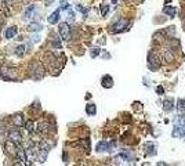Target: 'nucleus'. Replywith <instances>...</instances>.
<instances>
[{
	"mask_svg": "<svg viewBox=\"0 0 185 166\" xmlns=\"http://www.w3.org/2000/svg\"><path fill=\"white\" fill-rule=\"evenodd\" d=\"M148 67L152 71H156L160 68V57L155 51L148 53Z\"/></svg>",
	"mask_w": 185,
	"mask_h": 166,
	"instance_id": "f257e3e1",
	"label": "nucleus"
},
{
	"mask_svg": "<svg viewBox=\"0 0 185 166\" xmlns=\"http://www.w3.org/2000/svg\"><path fill=\"white\" fill-rule=\"evenodd\" d=\"M0 78L4 81H17V72L14 68H0Z\"/></svg>",
	"mask_w": 185,
	"mask_h": 166,
	"instance_id": "f03ea898",
	"label": "nucleus"
},
{
	"mask_svg": "<svg viewBox=\"0 0 185 166\" xmlns=\"http://www.w3.org/2000/svg\"><path fill=\"white\" fill-rule=\"evenodd\" d=\"M4 150H6V154H8V155H11V156H15L17 151H18V145L8 138V140L4 141Z\"/></svg>",
	"mask_w": 185,
	"mask_h": 166,
	"instance_id": "7ed1b4c3",
	"label": "nucleus"
},
{
	"mask_svg": "<svg viewBox=\"0 0 185 166\" xmlns=\"http://www.w3.org/2000/svg\"><path fill=\"white\" fill-rule=\"evenodd\" d=\"M59 35H61V37L64 40H69L71 39V26L68 25L67 22H61L59 24Z\"/></svg>",
	"mask_w": 185,
	"mask_h": 166,
	"instance_id": "20e7f679",
	"label": "nucleus"
},
{
	"mask_svg": "<svg viewBox=\"0 0 185 166\" xmlns=\"http://www.w3.org/2000/svg\"><path fill=\"white\" fill-rule=\"evenodd\" d=\"M129 24V21H127L126 18H122V20H119L118 22L115 24V25L112 26V32L113 33H120V32H123V31H126V25Z\"/></svg>",
	"mask_w": 185,
	"mask_h": 166,
	"instance_id": "39448f33",
	"label": "nucleus"
},
{
	"mask_svg": "<svg viewBox=\"0 0 185 166\" xmlns=\"http://www.w3.org/2000/svg\"><path fill=\"white\" fill-rule=\"evenodd\" d=\"M113 145H115V143H108V141L102 140L100 141V143L97 144V147H95V150H97V152H104V151H112Z\"/></svg>",
	"mask_w": 185,
	"mask_h": 166,
	"instance_id": "423d86ee",
	"label": "nucleus"
},
{
	"mask_svg": "<svg viewBox=\"0 0 185 166\" xmlns=\"http://www.w3.org/2000/svg\"><path fill=\"white\" fill-rule=\"evenodd\" d=\"M8 138H10L11 141H14L15 144L22 143V134H21L19 130H11V132L8 133Z\"/></svg>",
	"mask_w": 185,
	"mask_h": 166,
	"instance_id": "0eeeda50",
	"label": "nucleus"
},
{
	"mask_svg": "<svg viewBox=\"0 0 185 166\" xmlns=\"http://www.w3.org/2000/svg\"><path fill=\"white\" fill-rule=\"evenodd\" d=\"M17 32H18L17 26H10V28L6 29V32H4V37H6V39H13V37H15Z\"/></svg>",
	"mask_w": 185,
	"mask_h": 166,
	"instance_id": "6e6552de",
	"label": "nucleus"
},
{
	"mask_svg": "<svg viewBox=\"0 0 185 166\" xmlns=\"http://www.w3.org/2000/svg\"><path fill=\"white\" fill-rule=\"evenodd\" d=\"M59 14H61V8L55 10L54 13H53L49 17V24H51V25H55V24L59 21Z\"/></svg>",
	"mask_w": 185,
	"mask_h": 166,
	"instance_id": "1a4fd4ad",
	"label": "nucleus"
},
{
	"mask_svg": "<svg viewBox=\"0 0 185 166\" xmlns=\"http://www.w3.org/2000/svg\"><path fill=\"white\" fill-rule=\"evenodd\" d=\"M13 123L15 124L17 127H22V124L25 123V120H24V115L22 114H15L13 116Z\"/></svg>",
	"mask_w": 185,
	"mask_h": 166,
	"instance_id": "9d476101",
	"label": "nucleus"
},
{
	"mask_svg": "<svg viewBox=\"0 0 185 166\" xmlns=\"http://www.w3.org/2000/svg\"><path fill=\"white\" fill-rule=\"evenodd\" d=\"M101 82H102L101 85H102L105 89H111L112 86H113V79H112L109 75H105V76H104L102 81H101Z\"/></svg>",
	"mask_w": 185,
	"mask_h": 166,
	"instance_id": "9b49d317",
	"label": "nucleus"
},
{
	"mask_svg": "<svg viewBox=\"0 0 185 166\" xmlns=\"http://www.w3.org/2000/svg\"><path fill=\"white\" fill-rule=\"evenodd\" d=\"M41 24H39V22H32V24H29L28 25V31L29 32H40L41 31Z\"/></svg>",
	"mask_w": 185,
	"mask_h": 166,
	"instance_id": "f8f14e48",
	"label": "nucleus"
},
{
	"mask_svg": "<svg viewBox=\"0 0 185 166\" xmlns=\"http://www.w3.org/2000/svg\"><path fill=\"white\" fill-rule=\"evenodd\" d=\"M86 114L90 115V116L95 115L97 114V107H95L94 104H87V105H86Z\"/></svg>",
	"mask_w": 185,
	"mask_h": 166,
	"instance_id": "ddd939ff",
	"label": "nucleus"
},
{
	"mask_svg": "<svg viewBox=\"0 0 185 166\" xmlns=\"http://www.w3.org/2000/svg\"><path fill=\"white\" fill-rule=\"evenodd\" d=\"M163 13L167 14V15H170V17H174L175 13H177V10H175V7H173V6H166V7L163 8Z\"/></svg>",
	"mask_w": 185,
	"mask_h": 166,
	"instance_id": "4468645a",
	"label": "nucleus"
},
{
	"mask_svg": "<svg viewBox=\"0 0 185 166\" xmlns=\"http://www.w3.org/2000/svg\"><path fill=\"white\" fill-rule=\"evenodd\" d=\"M119 158L120 159H123V161H126V162H129V161H133V156H131V154L130 152H127V151H123V152H120L119 154Z\"/></svg>",
	"mask_w": 185,
	"mask_h": 166,
	"instance_id": "2eb2a0df",
	"label": "nucleus"
},
{
	"mask_svg": "<svg viewBox=\"0 0 185 166\" xmlns=\"http://www.w3.org/2000/svg\"><path fill=\"white\" fill-rule=\"evenodd\" d=\"M24 126H25V129H26V132H28V133H33L35 132L33 120H28V122H25V123H24Z\"/></svg>",
	"mask_w": 185,
	"mask_h": 166,
	"instance_id": "dca6fc26",
	"label": "nucleus"
},
{
	"mask_svg": "<svg viewBox=\"0 0 185 166\" xmlns=\"http://www.w3.org/2000/svg\"><path fill=\"white\" fill-rule=\"evenodd\" d=\"M37 127H39L37 132H40V133H47V132H49L50 124H49V123H46V122H40Z\"/></svg>",
	"mask_w": 185,
	"mask_h": 166,
	"instance_id": "f3484780",
	"label": "nucleus"
},
{
	"mask_svg": "<svg viewBox=\"0 0 185 166\" xmlns=\"http://www.w3.org/2000/svg\"><path fill=\"white\" fill-rule=\"evenodd\" d=\"M25 54V46L24 44H19V46L15 47V55L17 57H22Z\"/></svg>",
	"mask_w": 185,
	"mask_h": 166,
	"instance_id": "a211bd4d",
	"label": "nucleus"
},
{
	"mask_svg": "<svg viewBox=\"0 0 185 166\" xmlns=\"http://www.w3.org/2000/svg\"><path fill=\"white\" fill-rule=\"evenodd\" d=\"M165 61H167V62L174 61V54H173L170 50H166L165 51Z\"/></svg>",
	"mask_w": 185,
	"mask_h": 166,
	"instance_id": "6ab92c4d",
	"label": "nucleus"
},
{
	"mask_svg": "<svg viewBox=\"0 0 185 166\" xmlns=\"http://www.w3.org/2000/svg\"><path fill=\"white\" fill-rule=\"evenodd\" d=\"M163 104H165V111H167V112L171 111V109L174 108V105H173V100H166Z\"/></svg>",
	"mask_w": 185,
	"mask_h": 166,
	"instance_id": "aec40b11",
	"label": "nucleus"
},
{
	"mask_svg": "<svg viewBox=\"0 0 185 166\" xmlns=\"http://www.w3.org/2000/svg\"><path fill=\"white\" fill-rule=\"evenodd\" d=\"M33 10H35V6H29L28 8H26V11H25V14H24V18H31V14L33 13Z\"/></svg>",
	"mask_w": 185,
	"mask_h": 166,
	"instance_id": "412c9836",
	"label": "nucleus"
},
{
	"mask_svg": "<svg viewBox=\"0 0 185 166\" xmlns=\"http://www.w3.org/2000/svg\"><path fill=\"white\" fill-rule=\"evenodd\" d=\"M177 104H178V105H177L178 111L183 112V114H184V112H185V100H178Z\"/></svg>",
	"mask_w": 185,
	"mask_h": 166,
	"instance_id": "4be33fe9",
	"label": "nucleus"
},
{
	"mask_svg": "<svg viewBox=\"0 0 185 166\" xmlns=\"http://www.w3.org/2000/svg\"><path fill=\"white\" fill-rule=\"evenodd\" d=\"M109 13V6L108 4H102L101 6V14H102V17H106V14Z\"/></svg>",
	"mask_w": 185,
	"mask_h": 166,
	"instance_id": "5701e85b",
	"label": "nucleus"
},
{
	"mask_svg": "<svg viewBox=\"0 0 185 166\" xmlns=\"http://www.w3.org/2000/svg\"><path fill=\"white\" fill-rule=\"evenodd\" d=\"M76 10H77V11H80L82 14H84V15H87V14H88V8L83 7V6H80V4H77V6H76Z\"/></svg>",
	"mask_w": 185,
	"mask_h": 166,
	"instance_id": "b1692460",
	"label": "nucleus"
},
{
	"mask_svg": "<svg viewBox=\"0 0 185 166\" xmlns=\"http://www.w3.org/2000/svg\"><path fill=\"white\" fill-rule=\"evenodd\" d=\"M100 53H101V50L98 49V47H94V49H91L90 54H91V57H92V58H95L97 55H100Z\"/></svg>",
	"mask_w": 185,
	"mask_h": 166,
	"instance_id": "393cba45",
	"label": "nucleus"
},
{
	"mask_svg": "<svg viewBox=\"0 0 185 166\" xmlns=\"http://www.w3.org/2000/svg\"><path fill=\"white\" fill-rule=\"evenodd\" d=\"M53 44H54L57 49H61V40H59L58 37H54V39H53Z\"/></svg>",
	"mask_w": 185,
	"mask_h": 166,
	"instance_id": "a878e982",
	"label": "nucleus"
},
{
	"mask_svg": "<svg viewBox=\"0 0 185 166\" xmlns=\"http://www.w3.org/2000/svg\"><path fill=\"white\" fill-rule=\"evenodd\" d=\"M61 8L62 10H69V3L65 2V0H62L61 2Z\"/></svg>",
	"mask_w": 185,
	"mask_h": 166,
	"instance_id": "bb28decb",
	"label": "nucleus"
},
{
	"mask_svg": "<svg viewBox=\"0 0 185 166\" xmlns=\"http://www.w3.org/2000/svg\"><path fill=\"white\" fill-rule=\"evenodd\" d=\"M156 93L159 94V96H162V94L165 93V89H163L162 86H157V87H156Z\"/></svg>",
	"mask_w": 185,
	"mask_h": 166,
	"instance_id": "cd10ccee",
	"label": "nucleus"
},
{
	"mask_svg": "<svg viewBox=\"0 0 185 166\" xmlns=\"http://www.w3.org/2000/svg\"><path fill=\"white\" fill-rule=\"evenodd\" d=\"M111 2L113 3V4H116V3H118V0H111Z\"/></svg>",
	"mask_w": 185,
	"mask_h": 166,
	"instance_id": "c85d7f7f",
	"label": "nucleus"
},
{
	"mask_svg": "<svg viewBox=\"0 0 185 166\" xmlns=\"http://www.w3.org/2000/svg\"><path fill=\"white\" fill-rule=\"evenodd\" d=\"M7 2H8V3H13V2H14V0H7Z\"/></svg>",
	"mask_w": 185,
	"mask_h": 166,
	"instance_id": "c756f323",
	"label": "nucleus"
}]
</instances>
